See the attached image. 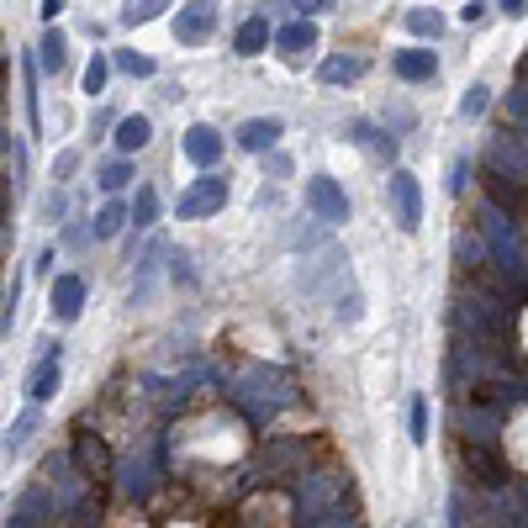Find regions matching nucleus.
Masks as SVG:
<instances>
[{
    "instance_id": "a18cd8bd",
    "label": "nucleus",
    "mask_w": 528,
    "mask_h": 528,
    "mask_svg": "<svg viewBox=\"0 0 528 528\" xmlns=\"http://www.w3.org/2000/svg\"><path fill=\"white\" fill-rule=\"evenodd\" d=\"M6 148H11V138H6V132H0V154H6Z\"/></svg>"
},
{
    "instance_id": "c03bdc74",
    "label": "nucleus",
    "mask_w": 528,
    "mask_h": 528,
    "mask_svg": "<svg viewBox=\"0 0 528 528\" xmlns=\"http://www.w3.org/2000/svg\"><path fill=\"white\" fill-rule=\"evenodd\" d=\"M0 217H6V185H0Z\"/></svg>"
},
{
    "instance_id": "dca6fc26",
    "label": "nucleus",
    "mask_w": 528,
    "mask_h": 528,
    "mask_svg": "<svg viewBox=\"0 0 528 528\" xmlns=\"http://www.w3.org/2000/svg\"><path fill=\"white\" fill-rule=\"evenodd\" d=\"M59 354H43V360L32 365V375H27V396L32 402H48V396H59Z\"/></svg>"
},
{
    "instance_id": "f257e3e1",
    "label": "nucleus",
    "mask_w": 528,
    "mask_h": 528,
    "mask_svg": "<svg viewBox=\"0 0 528 528\" xmlns=\"http://www.w3.org/2000/svg\"><path fill=\"white\" fill-rule=\"evenodd\" d=\"M228 396L249 412L254 423H264L270 412H280L296 396V381L286 370H264V365H249V370H238L233 381H228Z\"/></svg>"
},
{
    "instance_id": "6e6552de",
    "label": "nucleus",
    "mask_w": 528,
    "mask_h": 528,
    "mask_svg": "<svg viewBox=\"0 0 528 528\" xmlns=\"http://www.w3.org/2000/svg\"><path fill=\"white\" fill-rule=\"evenodd\" d=\"M69 470H74L80 481H101V476H111V449H106L101 433H80V439H74V449H69Z\"/></svg>"
},
{
    "instance_id": "9d476101",
    "label": "nucleus",
    "mask_w": 528,
    "mask_h": 528,
    "mask_svg": "<svg viewBox=\"0 0 528 528\" xmlns=\"http://www.w3.org/2000/svg\"><path fill=\"white\" fill-rule=\"evenodd\" d=\"M307 206L323 222H349V196H344V185H338L333 175H312L307 180Z\"/></svg>"
},
{
    "instance_id": "473e14b6",
    "label": "nucleus",
    "mask_w": 528,
    "mask_h": 528,
    "mask_svg": "<svg viewBox=\"0 0 528 528\" xmlns=\"http://www.w3.org/2000/svg\"><path fill=\"white\" fill-rule=\"evenodd\" d=\"M486 106H492V90H486V85H470L465 101H460V117H481Z\"/></svg>"
},
{
    "instance_id": "e433bc0d",
    "label": "nucleus",
    "mask_w": 528,
    "mask_h": 528,
    "mask_svg": "<svg viewBox=\"0 0 528 528\" xmlns=\"http://www.w3.org/2000/svg\"><path fill=\"white\" fill-rule=\"evenodd\" d=\"M27 122L43 127V111H37V80H32V64H27Z\"/></svg>"
},
{
    "instance_id": "7c9ffc66",
    "label": "nucleus",
    "mask_w": 528,
    "mask_h": 528,
    "mask_svg": "<svg viewBox=\"0 0 528 528\" xmlns=\"http://www.w3.org/2000/svg\"><path fill=\"white\" fill-rule=\"evenodd\" d=\"M32 433H37V407H32V412H22V418L11 423V433H6V449H22V444L32 439Z\"/></svg>"
},
{
    "instance_id": "c756f323",
    "label": "nucleus",
    "mask_w": 528,
    "mask_h": 528,
    "mask_svg": "<svg viewBox=\"0 0 528 528\" xmlns=\"http://www.w3.org/2000/svg\"><path fill=\"white\" fill-rule=\"evenodd\" d=\"M117 69L122 74H132V80H154V59H143V53H117Z\"/></svg>"
},
{
    "instance_id": "72a5a7b5",
    "label": "nucleus",
    "mask_w": 528,
    "mask_h": 528,
    "mask_svg": "<svg viewBox=\"0 0 528 528\" xmlns=\"http://www.w3.org/2000/svg\"><path fill=\"white\" fill-rule=\"evenodd\" d=\"M132 180V169L122 164V159H111V164H101V185H106V191H122V185Z\"/></svg>"
},
{
    "instance_id": "f8f14e48",
    "label": "nucleus",
    "mask_w": 528,
    "mask_h": 528,
    "mask_svg": "<svg viewBox=\"0 0 528 528\" xmlns=\"http://www.w3.org/2000/svg\"><path fill=\"white\" fill-rule=\"evenodd\" d=\"M185 159H191L196 169H212V164H222V132L217 127H206V122H196L191 132H185Z\"/></svg>"
},
{
    "instance_id": "ea45409f",
    "label": "nucleus",
    "mask_w": 528,
    "mask_h": 528,
    "mask_svg": "<svg viewBox=\"0 0 528 528\" xmlns=\"http://www.w3.org/2000/svg\"><path fill=\"white\" fill-rule=\"evenodd\" d=\"M64 212H69V201H64V196H48V201H43V217H48V222H59Z\"/></svg>"
},
{
    "instance_id": "f3484780",
    "label": "nucleus",
    "mask_w": 528,
    "mask_h": 528,
    "mask_svg": "<svg viewBox=\"0 0 528 528\" xmlns=\"http://www.w3.org/2000/svg\"><path fill=\"white\" fill-rule=\"evenodd\" d=\"M53 513H59V507H53V497H48V492H27L22 502L11 507V523H16V528H32V523H53Z\"/></svg>"
},
{
    "instance_id": "79ce46f5",
    "label": "nucleus",
    "mask_w": 528,
    "mask_h": 528,
    "mask_svg": "<svg viewBox=\"0 0 528 528\" xmlns=\"http://www.w3.org/2000/svg\"><path fill=\"white\" fill-rule=\"evenodd\" d=\"M37 11H43V22H59V11H64V0H43V6H37Z\"/></svg>"
},
{
    "instance_id": "39448f33",
    "label": "nucleus",
    "mask_w": 528,
    "mask_h": 528,
    "mask_svg": "<svg viewBox=\"0 0 528 528\" xmlns=\"http://www.w3.org/2000/svg\"><path fill=\"white\" fill-rule=\"evenodd\" d=\"M460 460H465V470H470V481H481L486 492H507V481H513V470H507V460L497 455V444L481 439V433H465Z\"/></svg>"
},
{
    "instance_id": "a19ab883",
    "label": "nucleus",
    "mask_w": 528,
    "mask_h": 528,
    "mask_svg": "<svg viewBox=\"0 0 528 528\" xmlns=\"http://www.w3.org/2000/svg\"><path fill=\"white\" fill-rule=\"evenodd\" d=\"M296 11H307V16H317V11H333V0H291Z\"/></svg>"
},
{
    "instance_id": "a211bd4d",
    "label": "nucleus",
    "mask_w": 528,
    "mask_h": 528,
    "mask_svg": "<svg viewBox=\"0 0 528 528\" xmlns=\"http://www.w3.org/2000/svg\"><path fill=\"white\" fill-rule=\"evenodd\" d=\"M486 164L507 169V175L523 180V138H513V132H497V143L486 148Z\"/></svg>"
},
{
    "instance_id": "20e7f679",
    "label": "nucleus",
    "mask_w": 528,
    "mask_h": 528,
    "mask_svg": "<svg viewBox=\"0 0 528 528\" xmlns=\"http://www.w3.org/2000/svg\"><path fill=\"white\" fill-rule=\"evenodd\" d=\"M481 233H486V243H492V264H497V270L523 280V233H518V222L502 217L497 206L486 201L481 206Z\"/></svg>"
},
{
    "instance_id": "2eb2a0df",
    "label": "nucleus",
    "mask_w": 528,
    "mask_h": 528,
    "mask_svg": "<svg viewBox=\"0 0 528 528\" xmlns=\"http://www.w3.org/2000/svg\"><path fill=\"white\" fill-rule=\"evenodd\" d=\"M280 117H254V122H243L238 127V148H249V154H264V148H275L280 143Z\"/></svg>"
},
{
    "instance_id": "6ab92c4d",
    "label": "nucleus",
    "mask_w": 528,
    "mask_h": 528,
    "mask_svg": "<svg viewBox=\"0 0 528 528\" xmlns=\"http://www.w3.org/2000/svg\"><path fill=\"white\" fill-rule=\"evenodd\" d=\"M117 476H122V497H132V502H143L148 492H154V465L138 460V455H132V460L117 470Z\"/></svg>"
},
{
    "instance_id": "5701e85b",
    "label": "nucleus",
    "mask_w": 528,
    "mask_h": 528,
    "mask_svg": "<svg viewBox=\"0 0 528 528\" xmlns=\"http://www.w3.org/2000/svg\"><path fill=\"white\" fill-rule=\"evenodd\" d=\"M349 138L360 143L365 154H375V159H391V154H396V138H386V132H381V127H370V122H354V127H349Z\"/></svg>"
},
{
    "instance_id": "ddd939ff",
    "label": "nucleus",
    "mask_w": 528,
    "mask_h": 528,
    "mask_svg": "<svg viewBox=\"0 0 528 528\" xmlns=\"http://www.w3.org/2000/svg\"><path fill=\"white\" fill-rule=\"evenodd\" d=\"M85 312V280L80 275H59L53 280V317L59 323H74Z\"/></svg>"
},
{
    "instance_id": "423d86ee",
    "label": "nucleus",
    "mask_w": 528,
    "mask_h": 528,
    "mask_svg": "<svg viewBox=\"0 0 528 528\" xmlns=\"http://www.w3.org/2000/svg\"><path fill=\"white\" fill-rule=\"evenodd\" d=\"M222 201H228V180H222V175H201V180H191L180 191V222L212 217V212H222Z\"/></svg>"
},
{
    "instance_id": "4be33fe9",
    "label": "nucleus",
    "mask_w": 528,
    "mask_h": 528,
    "mask_svg": "<svg viewBox=\"0 0 528 528\" xmlns=\"http://www.w3.org/2000/svg\"><path fill=\"white\" fill-rule=\"evenodd\" d=\"M275 43L296 59V53L317 48V22H312V16H301V22H291V27H280V32H275Z\"/></svg>"
},
{
    "instance_id": "c9c22d12",
    "label": "nucleus",
    "mask_w": 528,
    "mask_h": 528,
    "mask_svg": "<svg viewBox=\"0 0 528 528\" xmlns=\"http://www.w3.org/2000/svg\"><path fill=\"white\" fill-rule=\"evenodd\" d=\"M507 117H513L518 127H523V117H528V90H523V80L513 85V96H507Z\"/></svg>"
},
{
    "instance_id": "cd10ccee",
    "label": "nucleus",
    "mask_w": 528,
    "mask_h": 528,
    "mask_svg": "<svg viewBox=\"0 0 528 528\" xmlns=\"http://www.w3.org/2000/svg\"><path fill=\"white\" fill-rule=\"evenodd\" d=\"M164 11H169V0H127L122 22L127 27H143V22H154V16H164Z\"/></svg>"
},
{
    "instance_id": "2f4dec72",
    "label": "nucleus",
    "mask_w": 528,
    "mask_h": 528,
    "mask_svg": "<svg viewBox=\"0 0 528 528\" xmlns=\"http://www.w3.org/2000/svg\"><path fill=\"white\" fill-rule=\"evenodd\" d=\"M106 74H111V64L96 53V59L85 64V96H101V90H106Z\"/></svg>"
},
{
    "instance_id": "b1692460",
    "label": "nucleus",
    "mask_w": 528,
    "mask_h": 528,
    "mask_svg": "<svg viewBox=\"0 0 528 528\" xmlns=\"http://www.w3.org/2000/svg\"><path fill=\"white\" fill-rule=\"evenodd\" d=\"M148 138H154V122H148V117H122L117 122V148H122V154H138Z\"/></svg>"
},
{
    "instance_id": "aec40b11",
    "label": "nucleus",
    "mask_w": 528,
    "mask_h": 528,
    "mask_svg": "<svg viewBox=\"0 0 528 528\" xmlns=\"http://www.w3.org/2000/svg\"><path fill=\"white\" fill-rule=\"evenodd\" d=\"M264 43H270V16H249V22L238 27V37H233V48L243 53V59H254V53H264Z\"/></svg>"
},
{
    "instance_id": "7ed1b4c3",
    "label": "nucleus",
    "mask_w": 528,
    "mask_h": 528,
    "mask_svg": "<svg viewBox=\"0 0 528 528\" xmlns=\"http://www.w3.org/2000/svg\"><path fill=\"white\" fill-rule=\"evenodd\" d=\"M455 323L465 338H486V344H513V307H507L502 296H455Z\"/></svg>"
},
{
    "instance_id": "9b49d317",
    "label": "nucleus",
    "mask_w": 528,
    "mask_h": 528,
    "mask_svg": "<svg viewBox=\"0 0 528 528\" xmlns=\"http://www.w3.org/2000/svg\"><path fill=\"white\" fill-rule=\"evenodd\" d=\"M486 196H492V206H497L502 217L523 222V180H518V175H507V169L486 164Z\"/></svg>"
},
{
    "instance_id": "0eeeda50",
    "label": "nucleus",
    "mask_w": 528,
    "mask_h": 528,
    "mask_svg": "<svg viewBox=\"0 0 528 528\" xmlns=\"http://www.w3.org/2000/svg\"><path fill=\"white\" fill-rule=\"evenodd\" d=\"M391 201H396V228L418 233L423 228V185L412 169H391Z\"/></svg>"
},
{
    "instance_id": "1a4fd4ad",
    "label": "nucleus",
    "mask_w": 528,
    "mask_h": 528,
    "mask_svg": "<svg viewBox=\"0 0 528 528\" xmlns=\"http://www.w3.org/2000/svg\"><path fill=\"white\" fill-rule=\"evenodd\" d=\"M212 27H217V0H185L180 16H175V37H180L185 48L206 43V37H212Z\"/></svg>"
},
{
    "instance_id": "393cba45",
    "label": "nucleus",
    "mask_w": 528,
    "mask_h": 528,
    "mask_svg": "<svg viewBox=\"0 0 528 528\" xmlns=\"http://www.w3.org/2000/svg\"><path fill=\"white\" fill-rule=\"evenodd\" d=\"M37 53H43V69L48 74H64V64H69V43H64V32L48 22V32H43V43H37Z\"/></svg>"
},
{
    "instance_id": "412c9836",
    "label": "nucleus",
    "mask_w": 528,
    "mask_h": 528,
    "mask_svg": "<svg viewBox=\"0 0 528 528\" xmlns=\"http://www.w3.org/2000/svg\"><path fill=\"white\" fill-rule=\"evenodd\" d=\"M365 74V59H349V53H333V59H323V69H317V80L323 85H354Z\"/></svg>"
},
{
    "instance_id": "a878e982",
    "label": "nucleus",
    "mask_w": 528,
    "mask_h": 528,
    "mask_svg": "<svg viewBox=\"0 0 528 528\" xmlns=\"http://www.w3.org/2000/svg\"><path fill=\"white\" fill-rule=\"evenodd\" d=\"M407 32H412V37H433V43H439V37H444V16L428 11V6H418V11H407Z\"/></svg>"
},
{
    "instance_id": "58836bf2",
    "label": "nucleus",
    "mask_w": 528,
    "mask_h": 528,
    "mask_svg": "<svg viewBox=\"0 0 528 528\" xmlns=\"http://www.w3.org/2000/svg\"><path fill=\"white\" fill-rule=\"evenodd\" d=\"M486 16H492V6H486V0H470V6H465V22H470V27H481Z\"/></svg>"
},
{
    "instance_id": "bb28decb",
    "label": "nucleus",
    "mask_w": 528,
    "mask_h": 528,
    "mask_svg": "<svg viewBox=\"0 0 528 528\" xmlns=\"http://www.w3.org/2000/svg\"><path fill=\"white\" fill-rule=\"evenodd\" d=\"M122 222H127L122 201H106L101 212H96V222H90V233H96V238H117V233H122Z\"/></svg>"
},
{
    "instance_id": "f03ea898",
    "label": "nucleus",
    "mask_w": 528,
    "mask_h": 528,
    "mask_svg": "<svg viewBox=\"0 0 528 528\" xmlns=\"http://www.w3.org/2000/svg\"><path fill=\"white\" fill-rule=\"evenodd\" d=\"M296 523L312 528H344L354 523V497L338 476H307L296 486Z\"/></svg>"
},
{
    "instance_id": "c85d7f7f",
    "label": "nucleus",
    "mask_w": 528,
    "mask_h": 528,
    "mask_svg": "<svg viewBox=\"0 0 528 528\" xmlns=\"http://www.w3.org/2000/svg\"><path fill=\"white\" fill-rule=\"evenodd\" d=\"M154 217H159V196L143 185L138 201H132V222H138V228H154Z\"/></svg>"
},
{
    "instance_id": "37998d69",
    "label": "nucleus",
    "mask_w": 528,
    "mask_h": 528,
    "mask_svg": "<svg viewBox=\"0 0 528 528\" xmlns=\"http://www.w3.org/2000/svg\"><path fill=\"white\" fill-rule=\"evenodd\" d=\"M497 6H502L507 16H523V0H497Z\"/></svg>"
},
{
    "instance_id": "f704fd0d",
    "label": "nucleus",
    "mask_w": 528,
    "mask_h": 528,
    "mask_svg": "<svg viewBox=\"0 0 528 528\" xmlns=\"http://www.w3.org/2000/svg\"><path fill=\"white\" fill-rule=\"evenodd\" d=\"M412 444H428V402H412Z\"/></svg>"
},
{
    "instance_id": "4c0bfd02",
    "label": "nucleus",
    "mask_w": 528,
    "mask_h": 528,
    "mask_svg": "<svg viewBox=\"0 0 528 528\" xmlns=\"http://www.w3.org/2000/svg\"><path fill=\"white\" fill-rule=\"evenodd\" d=\"M74 164H80V154H74V148H69V154H59V164H53V180H69Z\"/></svg>"
},
{
    "instance_id": "4468645a",
    "label": "nucleus",
    "mask_w": 528,
    "mask_h": 528,
    "mask_svg": "<svg viewBox=\"0 0 528 528\" xmlns=\"http://www.w3.org/2000/svg\"><path fill=\"white\" fill-rule=\"evenodd\" d=\"M391 69L402 74L407 85H423V80H433V74H439V59H433L428 48H402V53L391 59Z\"/></svg>"
}]
</instances>
